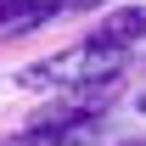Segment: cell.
Masks as SVG:
<instances>
[{
    "mask_svg": "<svg viewBox=\"0 0 146 146\" xmlns=\"http://www.w3.org/2000/svg\"><path fill=\"white\" fill-rule=\"evenodd\" d=\"M124 73H129V51H107V45H96L84 34L68 51H51L39 62H28V68H17L11 84L34 90V96H62V90H112Z\"/></svg>",
    "mask_w": 146,
    "mask_h": 146,
    "instance_id": "1",
    "label": "cell"
},
{
    "mask_svg": "<svg viewBox=\"0 0 146 146\" xmlns=\"http://www.w3.org/2000/svg\"><path fill=\"white\" fill-rule=\"evenodd\" d=\"M90 39L107 45V51H141L146 45V6H107L101 17L90 23Z\"/></svg>",
    "mask_w": 146,
    "mask_h": 146,
    "instance_id": "2",
    "label": "cell"
},
{
    "mask_svg": "<svg viewBox=\"0 0 146 146\" xmlns=\"http://www.w3.org/2000/svg\"><path fill=\"white\" fill-rule=\"evenodd\" d=\"M68 17L62 11V0H0V34H34V28H45V23Z\"/></svg>",
    "mask_w": 146,
    "mask_h": 146,
    "instance_id": "3",
    "label": "cell"
},
{
    "mask_svg": "<svg viewBox=\"0 0 146 146\" xmlns=\"http://www.w3.org/2000/svg\"><path fill=\"white\" fill-rule=\"evenodd\" d=\"M96 129H51V124H23L11 135H0V146H90Z\"/></svg>",
    "mask_w": 146,
    "mask_h": 146,
    "instance_id": "4",
    "label": "cell"
},
{
    "mask_svg": "<svg viewBox=\"0 0 146 146\" xmlns=\"http://www.w3.org/2000/svg\"><path fill=\"white\" fill-rule=\"evenodd\" d=\"M96 6H112V0H62V11H68V17H73V11H96Z\"/></svg>",
    "mask_w": 146,
    "mask_h": 146,
    "instance_id": "5",
    "label": "cell"
},
{
    "mask_svg": "<svg viewBox=\"0 0 146 146\" xmlns=\"http://www.w3.org/2000/svg\"><path fill=\"white\" fill-rule=\"evenodd\" d=\"M135 107H141V118H146V90H141V96H135Z\"/></svg>",
    "mask_w": 146,
    "mask_h": 146,
    "instance_id": "6",
    "label": "cell"
},
{
    "mask_svg": "<svg viewBox=\"0 0 146 146\" xmlns=\"http://www.w3.org/2000/svg\"><path fill=\"white\" fill-rule=\"evenodd\" d=\"M118 146H146V135H135V141H118Z\"/></svg>",
    "mask_w": 146,
    "mask_h": 146,
    "instance_id": "7",
    "label": "cell"
}]
</instances>
